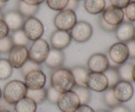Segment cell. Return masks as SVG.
I'll return each mask as SVG.
<instances>
[{
	"instance_id": "cell-46",
	"label": "cell",
	"mask_w": 135,
	"mask_h": 112,
	"mask_svg": "<svg viewBox=\"0 0 135 112\" xmlns=\"http://www.w3.org/2000/svg\"><path fill=\"white\" fill-rule=\"evenodd\" d=\"M9 0H0V2L1 3H6L7 2H8Z\"/></svg>"
},
{
	"instance_id": "cell-12",
	"label": "cell",
	"mask_w": 135,
	"mask_h": 112,
	"mask_svg": "<svg viewBox=\"0 0 135 112\" xmlns=\"http://www.w3.org/2000/svg\"><path fill=\"white\" fill-rule=\"evenodd\" d=\"M112 89L115 97L121 104L129 102L134 96V89L131 82L121 80Z\"/></svg>"
},
{
	"instance_id": "cell-25",
	"label": "cell",
	"mask_w": 135,
	"mask_h": 112,
	"mask_svg": "<svg viewBox=\"0 0 135 112\" xmlns=\"http://www.w3.org/2000/svg\"><path fill=\"white\" fill-rule=\"evenodd\" d=\"M80 100V104H88L91 99L90 90L86 87L76 86L73 89Z\"/></svg>"
},
{
	"instance_id": "cell-7",
	"label": "cell",
	"mask_w": 135,
	"mask_h": 112,
	"mask_svg": "<svg viewBox=\"0 0 135 112\" xmlns=\"http://www.w3.org/2000/svg\"><path fill=\"white\" fill-rule=\"evenodd\" d=\"M80 105L79 97L73 90L61 93L57 102V106L61 112H74Z\"/></svg>"
},
{
	"instance_id": "cell-48",
	"label": "cell",
	"mask_w": 135,
	"mask_h": 112,
	"mask_svg": "<svg viewBox=\"0 0 135 112\" xmlns=\"http://www.w3.org/2000/svg\"><path fill=\"white\" fill-rule=\"evenodd\" d=\"M3 14L1 13V10H0V20L1 19H3Z\"/></svg>"
},
{
	"instance_id": "cell-40",
	"label": "cell",
	"mask_w": 135,
	"mask_h": 112,
	"mask_svg": "<svg viewBox=\"0 0 135 112\" xmlns=\"http://www.w3.org/2000/svg\"><path fill=\"white\" fill-rule=\"evenodd\" d=\"M74 112H96L91 106L88 104H80Z\"/></svg>"
},
{
	"instance_id": "cell-2",
	"label": "cell",
	"mask_w": 135,
	"mask_h": 112,
	"mask_svg": "<svg viewBox=\"0 0 135 112\" xmlns=\"http://www.w3.org/2000/svg\"><path fill=\"white\" fill-rule=\"evenodd\" d=\"M27 91L25 83L19 80H11L4 87L2 98L8 104L14 106L20 100L26 97Z\"/></svg>"
},
{
	"instance_id": "cell-18",
	"label": "cell",
	"mask_w": 135,
	"mask_h": 112,
	"mask_svg": "<svg viewBox=\"0 0 135 112\" xmlns=\"http://www.w3.org/2000/svg\"><path fill=\"white\" fill-rule=\"evenodd\" d=\"M65 62V54L63 51L50 49L44 63L47 68L55 70L63 66Z\"/></svg>"
},
{
	"instance_id": "cell-33",
	"label": "cell",
	"mask_w": 135,
	"mask_h": 112,
	"mask_svg": "<svg viewBox=\"0 0 135 112\" xmlns=\"http://www.w3.org/2000/svg\"><path fill=\"white\" fill-rule=\"evenodd\" d=\"M124 13L129 22H135V2L131 1L125 9Z\"/></svg>"
},
{
	"instance_id": "cell-27",
	"label": "cell",
	"mask_w": 135,
	"mask_h": 112,
	"mask_svg": "<svg viewBox=\"0 0 135 112\" xmlns=\"http://www.w3.org/2000/svg\"><path fill=\"white\" fill-rule=\"evenodd\" d=\"M13 68L7 59L0 58V80H6L11 76Z\"/></svg>"
},
{
	"instance_id": "cell-47",
	"label": "cell",
	"mask_w": 135,
	"mask_h": 112,
	"mask_svg": "<svg viewBox=\"0 0 135 112\" xmlns=\"http://www.w3.org/2000/svg\"><path fill=\"white\" fill-rule=\"evenodd\" d=\"M96 112H109V111H106V110H98V111H96Z\"/></svg>"
},
{
	"instance_id": "cell-3",
	"label": "cell",
	"mask_w": 135,
	"mask_h": 112,
	"mask_svg": "<svg viewBox=\"0 0 135 112\" xmlns=\"http://www.w3.org/2000/svg\"><path fill=\"white\" fill-rule=\"evenodd\" d=\"M77 22L75 10L65 9L59 11L54 18V23L58 30L69 31Z\"/></svg>"
},
{
	"instance_id": "cell-19",
	"label": "cell",
	"mask_w": 135,
	"mask_h": 112,
	"mask_svg": "<svg viewBox=\"0 0 135 112\" xmlns=\"http://www.w3.org/2000/svg\"><path fill=\"white\" fill-rule=\"evenodd\" d=\"M84 7L87 13L91 14H99L106 8L105 0H84Z\"/></svg>"
},
{
	"instance_id": "cell-45",
	"label": "cell",
	"mask_w": 135,
	"mask_h": 112,
	"mask_svg": "<svg viewBox=\"0 0 135 112\" xmlns=\"http://www.w3.org/2000/svg\"><path fill=\"white\" fill-rule=\"evenodd\" d=\"M5 5H6V3H3L0 2V10H1L3 8L5 7Z\"/></svg>"
},
{
	"instance_id": "cell-42",
	"label": "cell",
	"mask_w": 135,
	"mask_h": 112,
	"mask_svg": "<svg viewBox=\"0 0 135 112\" xmlns=\"http://www.w3.org/2000/svg\"><path fill=\"white\" fill-rule=\"evenodd\" d=\"M12 105L8 104L3 98L0 100V110H9L11 111L10 107Z\"/></svg>"
},
{
	"instance_id": "cell-20",
	"label": "cell",
	"mask_w": 135,
	"mask_h": 112,
	"mask_svg": "<svg viewBox=\"0 0 135 112\" xmlns=\"http://www.w3.org/2000/svg\"><path fill=\"white\" fill-rule=\"evenodd\" d=\"M37 104L28 97H24L14 105L15 112H36Z\"/></svg>"
},
{
	"instance_id": "cell-10",
	"label": "cell",
	"mask_w": 135,
	"mask_h": 112,
	"mask_svg": "<svg viewBox=\"0 0 135 112\" xmlns=\"http://www.w3.org/2000/svg\"><path fill=\"white\" fill-rule=\"evenodd\" d=\"M86 87L96 93H104L109 88V84L104 73L90 72L86 80Z\"/></svg>"
},
{
	"instance_id": "cell-49",
	"label": "cell",
	"mask_w": 135,
	"mask_h": 112,
	"mask_svg": "<svg viewBox=\"0 0 135 112\" xmlns=\"http://www.w3.org/2000/svg\"><path fill=\"white\" fill-rule=\"evenodd\" d=\"M2 95H3V94H2V90H1V88H0V100H1V98H2Z\"/></svg>"
},
{
	"instance_id": "cell-31",
	"label": "cell",
	"mask_w": 135,
	"mask_h": 112,
	"mask_svg": "<svg viewBox=\"0 0 135 112\" xmlns=\"http://www.w3.org/2000/svg\"><path fill=\"white\" fill-rule=\"evenodd\" d=\"M13 46L14 45L10 36L1 39H0V54L9 53Z\"/></svg>"
},
{
	"instance_id": "cell-35",
	"label": "cell",
	"mask_w": 135,
	"mask_h": 112,
	"mask_svg": "<svg viewBox=\"0 0 135 112\" xmlns=\"http://www.w3.org/2000/svg\"><path fill=\"white\" fill-rule=\"evenodd\" d=\"M111 5L121 9H125L130 3L131 0H109Z\"/></svg>"
},
{
	"instance_id": "cell-23",
	"label": "cell",
	"mask_w": 135,
	"mask_h": 112,
	"mask_svg": "<svg viewBox=\"0 0 135 112\" xmlns=\"http://www.w3.org/2000/svg\"><path fill=\"white\" fill-rule=\"evenodd\" d=\"M38 10H39V6L28 5L21 1H19L18 3V11L24 18H28L34 17Z\"/></svg>"
},
{
	"instance_id": "cell-1",
	"label": "cell",
	"mask_w": 135,
	"mask_h": 112,
	"mask_svg": "<svg viewBox=\"0 0 135 112\" xmlns=\"http://www.w3.org/2000/svg\"><path fill=\"white\" fill-rule=\"evenodd\" d=\"M75 85L71 69L61 67L54 70L51 73L50 86L61 94L72 90Z\"/></svg>"
},
{
	"instance_id": "cell-44",
	"label": "cell",
	"mask_w": 135,
	"mask_h": 112,
	"mask_svg": "<svg viewBox=\"0 0 135 112\" xmlns=\"http://www.w3.org/2000/svg\"><path fill=\"white\" fill-rule=\"evenodd\" d=\"M133 80L134 82H135V66H134V68L133 70Z\"/></svg>"
},
{
	"instance_id": "cell-51",
	"label": "cell",
	"mask_w": 135,
	"mask_h": 112,
	"mask_svg": "<svg viewBox=\"0 0 135 112\" xmlns=\"http://www.w3.org/2000/svg\"><path fill=\"white\" fill-rule=\"evenodd\" d=\"M131 2H135V0H131Z\"/></svg>"
},
{
	"instance_id": "cell-34",
	"label": "cell",
	"mask_w": 135,
	"mask_h": 112,
	"mask_svg": "<svg viewBox=\"0 0 135 112\" xmlns=\"http://www.w3.org/2000/svg\"><path fill=\"white\" fill-rule=\"evenodd\" d=\"M61 93L53 89L51 86L47 89V100L53 104H57Z\"/></svg>"
},
{
	"instance_id": "cell-6",
	"label": "cell",
	"mask_w": 135,
	"mask_h": 112,
	"mask_svg": "<svg viewBox=\"0 0 135 112\" xmlns=\"http://www.w3.org/2000/svg\"><path fill=\"white\" fill-rule=\"evenodd\" d=\"M93 28L86 21H77L70 31V34L75 41L79 43H86L93 35Z\"/></svg>"
},
{
	"instance_id": "cell-52",
	"label": "cell",
	"mask_w": 135,
	"mask_h": 112,
	"mask_svg": "<svg viewBox=\"0 0 135 112\" xmlns=\"http://www.w3.org/2000/svg\"><path fill=\"white\" fill-rule=\"evenodd\" d=\"M134 39L135 40V30H134Z\"/></svg>"
},
{
	"instance_id": "cell-37",
	"label": "cell",
	"mask_w": 135,
	"mask_h": 112,
	"mask_svg": "<svg viewBox=\"0 0 135 112\" xmlns=\"http://www.w3.org/2000/svg\"><path fill=\"white\" fill-rule=\"evenodd\" d=\"M9 31L10 30L5 21L3 19L0 20V39L9 36Z\"/></svg>"
},
{
	"instance_id": "cell-4",
	"label": "cell",
	"mask_w": 135,
	"mask_h": 112,
	"mask_svg": "<svg viewBox=\"0 0 135 112\" xmlns=\"http://www.w3.org/2000/svg\"><path fill=\"white\" fill-rule=\"evenodd\" d=\"M50 49V45L45 39L41 38L34 41L28 49L29 59L41 65L44 63Z\"/></svg>"
},
{
	"instance_id": "cell-8",
	"label": "cell",
	"mask_w": 135,
	"mask_h": 112,
	"mask_svg": "<svg viewBox=\"0 0 135 112\" xmlns=\"http://www.w3.org/2000/svg\"><path fill=\"white\" fill-rule=\"evenodd\" d=\"M108 58L117 66L127 62L129 53L126 43L117 42L112 45L108 50Z\"/></svg>"
},
{
	"instance_id": "cell-13",
	"label": "cell",
	"mask_w": 135,
	"mask_h": 112,
	"mask_svg": "<svg viewBox=\"0 0 135 112\" xmlns=\"http://www.w3.org/2000/svg\"><path fill=\"white\" fill-rule=\"evenodd\" d=\"M109 68V60L103 53H94L91 55L87 61V68L90 72L104 73Z\"/></svg>"
},
{
	"instance_id": "cell-21",
	"label": "cell",
	"mask_w": 135,
	"mask_h": 112,
	"mask_svg": "<svg viewBox=\"0 0 135 112\" xmlns=\"http://www.w3.org/2000/svg\"><path fill=\"white\" fill-rule=\"evenodd\" d=\"M71 70L73 75L76 86L86 87V80L90 73L88 68L81 66H76L71 68Z\"/></svg>"
},
{
	"instance_id": "cell-39",
	"label": "cell",
	"mask_w": 135,
	"mask_h": 112,
	"mask_svg": "<svg viewBox=\"0 0 135 112\" xmlns=\"http://www.w3.org/2000/svg\"><path fill=\"white\" fill-rule=\"evenodd\" d=\"M109 112H131V111L127 106L120 104L118 106L111 109L110 111Z\"/></svg>"
},
{
	"instance_id": "cell-36",
	"label": "cell",
	"mask_w": 135,
	"mask_h": 112,
	"mask_svg": "<svg viewBox=\"0 0 135 112\" xmlns=\"http://www.w3.org/2000/svg\"><path fill=\"white\" fill-rule=\"evenodd\" d=\"M100 26L101 28L106 32H115L116 28H117L116 26H112V25L107 23L102 17L100 18Z\"/></svg>"
},
{
	"instance_id": "cell-15",
	"label": "cell",
	"mask_w": 135,
	"mask_h": 112,
	"mask_svg": "<svg viewBox=\"0 0 135 112\" xmlns=\"http://www.w3.org/2000/svg\"><path fill=\"white\" fill-rule=\"evenodd\" d=\"M72 41V38L69 31L55 30L50 37L51 48L63 51L67 48Z\"/></svg>"
},
{
	"instance_id": "cell-26",
	"label": "cell",
	"mask_w": 135,
	"mask_h": 112,
	"mask_svg": "<svg viewBox=\"0 0 135 112\" xmlns=\"http://www.w3.org/2000/svg\"><path fill=\"white\" fill-rule=\"evenodd\" d=\"M12 42L13 43V45L16 46H26L27 45L30 41L26 35L25 34L24 31H22V29L17 30V31H13L11 36Z\"/></svg>"
},
{
	"instance_id": "cell-17",
	"label": "cell",
	"mask_w": 135,
	"mask_h": 112,
	"mask_svg": "<svg viewBox=\"0 0 135 112\" xmlns=\"http://www.w3.org/2000/svg\"><path fill=\"white\" fill-rule=\"evenodd\" d=\"M3 20L7 25L10 31H13L22 29L25 19L18 10H10L3 14Z\"/></svg>"
},
{
	"instance_id": "cell-30",
	"label": "cell",
	"mask_w": 135,
	"mask_h": 112,
	"mask_svg": "<svg viewBox=\"0 0 135 112\" xmlns=\"http://www.w3.org/2000/svg\"><path fill=\"white\" fill-rule=\"evenodd\" d=\"M46 1L50 9L59 12L67 8L69 0H46Z\"/></svg>"
},
{
	"instance_id": "cell-9",
	"label": "cell",
	"mask_w": 135,
	"mask_h": 112,
	"mask_svg": "<svg viewBox=\"0 0 135 112\" xmlns=\"http://www.w3.org/2000/svg\"><path fill=\"white\" fill-rule=\"evenodd\" d=\"M28 59V49L26 46L14 45L9 51L7 60L13 69H21Z\"/></svg>"
},
{
	"instance_id": "cell-53",
	"label": "cell",
	"mask_w": 135,
	"mask_h": 112,
	"mask_svg": "<svg viewBox=\"0 0 135 112\" xmlns=\"http://www.w3.org/2000/svg\"><path fill=\"white\" fill-rule=\"evenodd\" d=\"M76 1H82V0H76Z\"/></svg>"
},
{
	"instance_id": "cell-32",
	"label": "cell",
	"mask_w": 135,
	"mask_h": 112,
	"mask_svg": "<svg viewBox=\"0 0 135 112\" xmlns=\"http://www.w3.org/2000/svg\"><path fill=\"white\" fill-rule=\"evenodd\" d=\"M40 69H41L40 64H37L35 62L28 59V60L25 62V64L22 66V68H21V73L25 76V75L27 74L28 72H31V71Z\"/></svg>"
},
{
	"instance_id": "cell-5",
	"label": "cell",
	"mask_w": 135,
	"mask_h": 112,
	"mask_svg": "<svg viewBox=\"0 0 135 112\" xmlns=\"http://www.w3.org/2000/svg\"><path fill=\"white\" fill-rule=\"evenodd\" d=\"M22 30L29 40L34 41L42 38L44 33V26L38 18L32 17L25 20Z\"/></svg>"
},
{
	"instance_id": "cell-41",
	"label": "cell",
	"mask_w": 135,
	"mask_h": 112,
	"mask_svg": "<svg viewBox=\"0 0 135 112\" xmlns=\"http://www.w3.org/2000/svg\"><path fill=\"white\" fill-rule=\"evenodd\" d=\"M25 3L28 4L33 6H39L42 3H43L46 0H20Z\"/></svg>"
},
{
	"instance_id": "cell-50",
	"label": "cell",
	"mask_w": 135,
	"mask_h": 112,
	"mask_svg": "<svg viewBox=\"0 0 135 112\" xmlns=\"http://www.w3.org/2000/svg\"><path fill=\"white\" fill-rule=\"evenodd\" d=\"M0 112H11V111H9V110H0Z\"/></svg>"
},
{
	"instance_id": "cell-14",
	"label": "cell",
	"mask_w": 135,
	"mask_h": 112,
	"mask_svg": "<svg viewBox=\"0 0 135 112\" xmlns=\"http://www.w3.org/2000/svg\"><path fill=\"white\" fill-rule=\"evenodd\" d=\"M102 17L108 24L117 27L124 21L125 13L123 9L109 5L103 11Z\"/></svg>"
},
{
	"instance_id": "cell-29",
	"label": "cell",
	"mask_w": 135,
	"mask_h": 112,
	"mask_svg": "<svg viewBox=\"0 0 135 112\" xmlns=\"http://www.w3.org/2000/svg\"><path fill=\"white\" fill-rule=\"evenodd\" d=\"M104 73L108 79L109 88H113L119 81H121L117 68L109 67Z\"/></svg>"
},
{
	"instance_id": "cell-24",
	"label": "cell",
	"mask_w": 135,
	"mask_h": 112,
	"mask_svg": "<svg viewBox=\"0 0 135 112\" xmlns=\"http://www.w3.org/2000/svg\"><path fill=\"white\" fill-rule=\"evenodd\" d=\"M26 97L32 99L37 104H40L47 100V89L43 88L38 90L28 89Z\"/></svg>"
},
{
	"instance_id": "cell-43",
	"label": "cell",
	"mask_w": 135,
	"mask_h": 112,
	"mask_svg": "<svg viewBox=\"0 0 135 112\" xmlns=\"http://www.w3.org/2000/svg\"><path fill=\"white\" fill-rule=\"evenodd\" d=\"M79 6V1L76 0H69L68 5H67L66 9H69L71 10H75V9Z\"/></svg>"
},
{
	"instance_id": "cell-16",
	"label": "cell",
	"mask_w": 135,
	"mask_h": 112,
	"mask_svg": "<svg viewBox=\"0 0 135 112\" xmlns=\"http://www.w3.org/2000/svg\"><path fill=\"white\" fill-rule=\"evenodd\" d=\"M135 26L131 22H123L116 28L115 33L119 42L127 43L134 39Z\"/></svg>"
},
{
	"instance_id": "cell-22",
	"label": "cell",
	"mask_w": 135,
	"mask_h": 112,
	"mask_svg": "<svg viewBox=\"0 0 135 112\" xmlns=\"http://www.w3.org/2000/svg\"><path fill=\"white\" fill-rule=\"evenodd\" d=\"M134 66L132 63L126 62L124 64L119 65L117 68L121 80L122 81L133 82V70Z\"/></svg>"
},
{
	"instance_id": "cell-38",
	"label": "cell",
	"mask_w": 135,
	"mask_h": 112,
	"mask_svg": "<svg viewBox=\"0 0 135 112\" xmlns=\"http://www.w3.org/2000/svg\"><path fill=\"white\" fill-rule=\"evenodd\" d=\"M129 53V58L135 60V40L134 39L126 43Z\"/></svg>"
},
{
	"instance_id": "cell-11",
	"label": "cell",
	"mask_w": 135,
	"mask_h": 112,
	"mask_svg": "<svg viewBox=\"0 0 135 112\" xmlns=\"http://www.w3.org/2000/svg\"><path fill=\"white\" fill-rule=\"evenodd\" d=\"M47 78L44 72L41 69L28 72L24 76V83L28 89L38 90L44 88Z\"/></svg>"
},
{
	"instance_id": "cell-28",
	"label": "cell",
	"mask_w": 135,
	"mask_h": 112,
	"mask_svg": "<svg viewBox=\"0 0 135 112\" xmlns=\"http://www.w3.org/2000/svg\"><path fill=\"white\" fill-rule=\"evenodd\" d=\"M103 100H104V102L105 106H108L110 109L113 108L121 104L115 97L112 88H108L104 92Z\"/></svg>"
}]
</instances>
